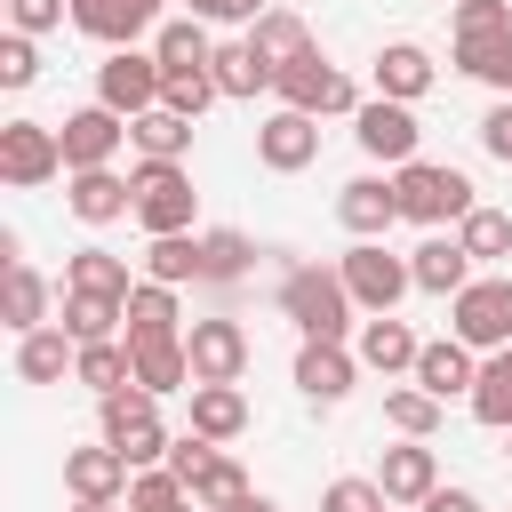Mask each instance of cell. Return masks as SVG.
Returning a JSON list of instances; mask_svg holds the SVG:
<instances>
[{"instance_id": "cell-13", "label": "cell", "mask_w": 512, "mask_h": 512, "mask_svg": "<svg viewBox=\"0 0 512 512\" xmlns=\"http://www.w3.org/2000/svg\"><path fill=\"white\" fill-rule=\"evenodd\" d=\"M336 224H344L352 240H384V232L400 224V184H384V176H352V184L336 192Z\"/></svg>"}, {"instance_id": "cell-9", "label": "cell", "mask_w": 512, "mask_h": 512, "mask_svg": "<svg viewBox=\"0 0 512 512\" xmlns=\"http://www.w3.org/2000/svg\"><path fill=\"white\" fill-rule=\"evenodd\" d=\"M56 168H64V136H56L48 120H8V128H0V176H8L16 192L48 184Z\"/></svg>"}, {"instance_id": "cell-49", "label": "cell", "mask_w": 512, "mask_h": 512, "mask_svg": "<svg viewBox=\"0 0 512 512\" xmlns=\"http://www.w3.org/2000/svg\"><path fill=\"white\" fill-rule=\"evenodd\" d=\"M208 456H216V440H200V432H184V440H176V448H168V472H176V480H184V488H192V472H200V464H208Z\"/></svg>"}, {"instance_id": "cell-35", "label": "cell", "mask_w": 512, "mask_h": 512, "mask_svg": "<svg viewBox=\"0 0 512 512\" xmlns=\"http://www.w3.org/2000/svg\"><path fill=\"white\" fill-rule=\"evenodd\" d=\"M136 352V384L160 400V392H176V384H192V352H184V336L176 344H128Z\"/></svg>"}, {"instance_id": "cell-27", "label": "cell", "mask_w": 512, "mask_h": 512, "mask_svg": "<svg viewBox=\"0 0 512 512\" xmlns=\"http://www.w3.org/2000/svg\"><path fill=\"white\" fill-rule=\"evenodd\" d=\"M72 376H80L96 400H112V392H128V384H136V352H128V344H112V336H104V344H80Z\"/></svg>"}, {"instance_id": "cell-28", "label": "cell", "mask_w": 512, "mask_h": 512, "mask_svg": "<svg viewBox=\"0 0 512 512\" xmlns=\"http://www.w3.org/2000/svg\"><path fill=\"white\" fill-rule=\"evenodd\" d=\"M352 368H360V360H352L344 344H304V352H296V384H304L312 400H344V392H352Z\"/></svg>"}, {"instance_id": "cell-48", "label": "cell", "mask_w": 512, "mask_h": 512, "mask_svg": "<svg viewBox=\"0 0 512 512\" xmlns=\"http://www.w3.org/2000/svg\"><path fill=\"white\" fill-rule=\"evenodd\" d=\"M72 16V0H8V24L16 32H48V24H64Z\"/></svg>"}, {"instance_id": "cell-32", "label": "cell", "mask_w": 512, "mask_h": 512, "mask_svg": "<svg viewBox=\"0 0 512 512\" xmlns=\"http://www.w3.org/2000/svg\"><path fill=\"white\" fill-rule=\"evenodd\" d=\"M120 320H128L120 296H80V288H64V336H72V344H104Z\"/></svg>"}, {"instance_id": "cell-11", "label": "cell", "mask_w": 512, "mask_h": 512, "mask_svg": "<svg viewBox=\"0 0 512 512\" xmlns=\"http://www.w3.org/2000/svg\"><path fill=\"white\" fill-rule=\"evenodd\" d=\"M352 136H360V152H368V160H392V168H408V160H416V112H408V104H392V96L360 104V112H352Z\"/></svg>"}, {"instance_id": "cell-26", "label": "cell", "mask_w": 512, "mask_h": 512, "mask_svg": "<svg viewBox=\"0 0 512 512\" xmlns=\"http://www.w3.org/2000/svg\"><path fill=\"white\" fill-rule=\"evenodd\" d=\"M40 312H48V280H40L32 264H8V272H0V320H8L16 336H32V328H48Z\"/></svg>"}, {"instance_id": "cell-40", "label": "cell", "mask_w": 512, "mask_h": 512, "mask_svg": "<svg viewBox=\"0 0 512 512\" xmlns=\"http://www.w3.org/2000/svg\"><path fill=\"white\" fill-rule=\"evenodd\" d=\"M128 512H200V504H192V488H184L168 464H152V472L128 480Z\"/></svg>"}, {"instance_id": "cell-29", "label": "cell", "mask_w": 512, "mask_h": 512, "mask_svg": "<svg viewBox=\"0 0 512 512\" xmlns=\"http://www.w3.org/2000/svg\"><path fill=\"white\" fill-rule=\"evenodd\" d=\"M248 40H256V56H264L272 72H288L296 56H312V32H304V16H288V8H264Z\"/></svg>"}, {"instance_id": "cell-42", "label": "cell", "mask_w": 512, "mask_h": 512, "mask_svg": "<svg viewBox=\"0 0 512 512\" xmlns=\"http://www.w3.org/2000/svg\"><path fill=\"white\" fill-rule=\"evenodd\" d=\"M256 264L248 232H200V280H240Z\"/></svg>"}, {"instance_id": "cell-54", "label": "cell", "mask_w": 512, "mask_h": 512, "mask_svg": "<svg viewBox=\"0 0 512 512\" xmlns=\"http://www.w3.org/2000/svg\"><path fill=\"white\" fill-rule=\"evenodd\" d=\"M80 512H112V504H80Z\"/></svg>"}, {"instance_id": "cell-14", "label": "cell", "mask_w": 512, "mask_h": 512, "mask_svg": "<svg viewBox=\"0 0 512 512\" xmlns=\"http://www.w3.org/2000/svg\"><path fill=\"white\" fill-rule=\"evenodd\" d=\"M128 480H136V464H128L112 440H96V448H72V456H64V488H72L80 504H112Z\"/></svg>"}, {"instance_id": "cell-21", "label": "cell", "mask_w": 512, "mask_h": 512, "mask_svg": "<svg viewBox=\"0 0 512 512\" xmlns=\"http://www.w3.org/2000/svg\"><path fill=\"white\" fill-rule=\"evenodd\" d=\"M416 352H424V344H416V328H408V320H392V312H376V320L360 328V360H368L376 376H400V368L416 376Z\"/></svg>"}, {"instance_id": "cell-37", "label": "cell", "mask_w": 512, "mask_h": 512, "mask_svg": "<svg viewBox=\"0 0 512 512\" xmlns=\"http://www.w3.org/2000/svg\"><path fill=\"white\" fill-rule=\"evenodd\" d=\"M384 424H392L400 440H432V432H440V400H432L424 384H400V392H384Z\"/></svg>"}, {"instance_id": "cell-1", "label": "cell", "mask_w": 512, "mask_h": 512, "mask_svg": "<svg viewBox=\"0 0 512 512\" xmlns=\"http://www.w3.org/2000/svg\"><path fill=\"white\" fill-rule=\"evenodd\" d=\"M280 312L304 328V344H344V328H352V288H344V272H328V264H288V272H280Z\"/></svg>"}, {"instance_id": "cell-6", "label": "cell", "mask_w": 512, "mask_h": 512, "mask_svg": "<svg viewBox=\"0 0 512 512\" xmlns=\"http://www.w3.org/2000/svg\"><path fill=\"white\" fill-rule=\"evenodd\" d=\"M448 320H456V344L504 352V344H512V280H504V272L472 280L464 296H448Z\"/></svg>"}, {"instance_id": "cell-31", "label": "cell", "mask_w": 512, "mask_h": 512, "mask_svg": "<svg viewBox=\"0 0 512 512\" xmlns=\"http://www.w3.org/2000/svg\"><path fill=\"white\" fill-rule=\"evenodd\" d=\"M152 56H160V72H168V80H176V72H208V64H216V48H208L200 16H184V24H160Z\"/></svg>"}, {"instance_id": "cell-4", "label": "cell", "mask_w": 512, "mask_h": 512, "mask_svg": "<svg viewBox=\"0 0 512 512\" xmlns=\"http://www.w3.org/2000/svg\"><path fill=\"white\" fill-rule=\"evenodd\" d=\"M104 440H112L136 472H152V464L176 448V440L160 432V408H152V392H144V384H128V392H112V400H104Z\"/></svg>"}, {"instance_id": "cell-55", "label": "cell", "mask_w": 512, "mask_h": 512, "mask_svg": "<svg viewBox=\"0 0 512 512\" xmlns=\"http://www.w3.org/2000/svg\"><path fill=\"white\" fill-rule=\"evenodd\" d=\"M144 8H152V16H160V0H144Z\"/></svg>"}, {"instance_id": "cell-51", "label": "cell", "mask_w": 512, "mask_h": 512, "mask_svg": "<svg viewBox=\"0 0 512 512\" xmlns=\"http://www.w3.org/2000/svg\"><path fill=\"white\" fill-rule=\"evenodd\" d=\"M480 144H488L496 160H512V96H504V104H496V112L480 120Z\"/></svg>"}, {"instance_id": "cell-47", "label": "cell", "mask_w": 512, "mask_h": 512, "mask_svg": "<svg viewBox=\"0 0 512 512\" xmlns=\"http://www.w3.org/2000/svg\"><path fill=\"white\" fill-rule=\"evenodd\" d=\"M320 512H384V488L376 480H328Z\"/></svg>"}, {"instance_id": "cell-5", "label": "cell", "mask_w": 512, "mask_h": 512, "mask_svg": "<svg viewBox=\"0 0 512 512\" xmlns=\"http://www.w3.org/2000/svg\"><path fill=\"white\" fill-rule=\"evenodd\" d=\"M336 272H344V288H352V304H360V312H392V304L416 288L408 256H392L384 240H352V256H344Z\"/></svg>"}, {"instance_id": "cell-34", "label": "cell", "mask_w": 512, "mask_h": 512, "mask_svg": "<svg viewBox=\"0 0 512 512\" xmlns=\"http://www.w3.org/2000/svg\"><path fill=\"white\" fill-rule=\"evenodd\" d=\"M128 136H136L144 160H184V152H192V120H176L168 104H152L144 120H128Z\"/></svg>"}, {"instance_id": "cell-52", "label": "cell", "mask_w": 512, "mask_h": 512, "mask_svg": "<svg viewBox=\"0 0 512 512\" xmlns=\"http://www.w3.org/2000/svg\"><path fill=\"white\" fill-rule=\"evenodd\" d=\"M424 512H480V496H472V488H432Z\"/></svg>"}, {"instance_id": "cell-17", "label": "cell", "mask_w": 512, "mask_h": 512, "mask_svg": "<svg viewBox=\"0 0 512 512\" xmlns=\"http://www.w3.org/2000/svg\"><path fill=\"white\" fill-rule=\"evenodd\" d=\"M376 488H384V504H424V496L440 488V464H432V448H424V440H400V448H384V464H376Z\"/></svg>"}, {"instance_id": "cell-50", "label": "cell", "mask_w": 512, "mask_h": 512, "mask_svg": "<svg viewBox=\"0 0 512 512\" xmlns=\"http://www.w3.org/2000/svg\"><path fill=\"white\" fill-rule=\"evenodd\" d=\"M192 16H200V24H256L264 0H192Z\"/></svg>"}, {"instance_id": "cell-45", "label": "cell", "mask_w": 512, "mask_h": 512, "mask_svg": "<svg viewBox=\"0 0 512 512\" xmlns=\"http://www.w3.org/2000/svg\"><path fill=\"white\" fill-rule=\"evenodd\" d=\"M456 64H464L472 80H488V88H504V96H512V40H480V48H456Z\"/></svg>"}, {"instance_id": "cell-20", "label": "cell", "mask_w": 512, "mask_h": 512, "mask_svg": "<svg viewBox=\"0 0 512 512\" xmlns=\"http://www.w3.org/2000/svg\"><path fill=\"white\" fill-rule=\"evenodd\" d=\"M408 272H416L424 296H464V288H472V256H464V240H424V248L408 256Z\"/></svg>"}, {"instance_id": "cell-7", "label": "cell", "mask_w": 512, "mask_h": 512, "mask_svg": "<svg viewBox=\"0 0 512 512\" xmlns=\"http://www.w3.org/2000/svg\"><path fill=\"white\" fill-rule=\"evenodd\" d=\"M160 88H168V72H160V56H136V48H112V56L96 64V104H112L120 120H144V112L160 104Z\"/></svg>"}, {"instance_id": "cell-19", "label": "cell", "mask_w": 512, "mask_h": 512, "mask_svg": "<svg viewBox=\"0 0 512 512\" xmlns=\"http://www.w3.org/2000/svg\"><path fill=\"white\" fill-rule=\"evenodd\" d=\"M72 24L88 40H104V48H136V32L152 24V8L144 0H72Z\"/></svg>"}, {"instance_id": "cell-10", "label": "cell", "mask_w": 512, "mask_h": 512, "mask_svg": "<svg viewBox=\"0 0 512 512\" xmlns=\"http://www.w3.org/2000/svg\"><path fill=\"white\" fill-rule=\"evenodd\" d=\"M184 352H192V384H240V368H248V328H240V320H192Z\"/></svg>"}, {"instance_id": "cell-18", "label": "cell", "mask_w": 512, "mask_h": 512, "mask_svg": "<svg viewBox=\"0 0 512 512\" xmlns=\"http://www.w3.org/2000/svg\"><path fill=\"white\" fill-rule=\"evenodd\" d=\"M416 384H424L440 408H448L456 392H472V384H480V368H472V344H456V336L424 344V352H416Z\"/></svg>"}, {"instance_id": "cell-23", "label": "cell", "mask_w": 512, "mask_h": 512, "mask_svg": "<svg viewBox=\"0 0 512 512\" xmlns=\"http://www.w3.org/2000/svg\"><path fill=\"white\" fill-rule=\"evenodd\" d=\"M128 344H176V288L160 280L128 288Z\"/></svg>"}, {"instance_id": "cell-15", "label": "cell", "mask_w": 512, "mask_h": 512, "mask_svg": "<svg viewBox=\"0 0 512 512\" xmlns=\"http://www.w3.org/2000/svg\"><path fill=\"white\" fill-rule=\"evenodd\" d=\"M312 152H320V128H312V112H272L264 128H256V160L264 168H280V176H296V168H312Z\"/></svg>"}, {"instance_id": "cell-16", "label": "cell", "mask_w": 512, "mask_h": 512, "mask_svg": "<svg viewBox=\"0 0 512 512\" xmlns=\"http://www.w3.org/2000/svg\"><path fill=\"white\" fill-rule=\"evenodd\" d=\"M64 208H72L80 224H112V216H136V184L112 176V168H80V176L64 184Z\"/></svg>"}, {"instance_id": "cell-44", "label": "cell", "mask_w": 512, "mask_h": 512, "mask_svg": "<svg viewBox=\"0 0 512 512\" xmlns=\"http://www.w3.org/2000/svg\"><path fill=\"white\" fill-rule=\"evenodd\" d=\"M160 104H168L176 120H200V112L216 104V72H176V80L160 88Z\"/></svg>"}, {"instance_id": "cell-36", "label": "cell", "mask_w": 512, "mask_h": 512, "mask_svg": "<svg viewBox=\"0 0 512 512\" xmlns=\"http://www.w3.org/2000/svg\"><path fill=\"white\" fill-rule=\"evenodd\" d=\"M472 416H480L488 432H512V344L480 368V384H472Z\"/></svg>"}, {"instance_id": "cell-38", "label": "cell", "mask_w": 512, "mask_h": 512, "mask_svg": "<svg viewBox=\"0 0 512 512\" xmlns=\"http://www.w3.org/2000/svg\"><path fill=\"white\" fill-rule=\"evenodd\" d=\"M192 504H200V512H232V504H248V472H240L232 456H208V464L192 472Z\"/></svg>"}, {"instance_id": "cell-30", "label": "cell", "mask_w": 512, "mask_h": 512, "mask_svg": "<svg viewBox=\"0 0 512 512\" xmlns=\"http://www.w3.org/2000/svg\"><path fill=\"white\" fill-rule=\"evenodd\" d=\"M64 288H80V296H120L128 304V256H112V248H80L72 264H64Z\"/></svg>"}, {"instance_id": "cell-22", "label": "cell", "mask_w": 512, "mask_h": 512, "mask_svg": "<svg viewBox=\"0 0 512 512\" xmlns=\"http://www.w3.org/2000/svg\"><path fill=\"white\" fill-rule=\"evenodd\" d=\"M432 88V56L416 48V40H392L384 56H376V96H392V104H416Z\"/></svg>"}, {"instance_id": "cell-12", "label": "cell", "mask_w": 512, "mask_h": 512, "mask_svg": "<svg viewBox=\"0 0 512 512\" xmlns=\"http://www.w3.org/2000/svg\"><path fill=\"white\" fill-rule=\"evenodd\" d=\"M64 168L80 176V168H112V152H120V136H128V120L112 112V104H88V112H72L64 128Z\"/></svg>"}, {"instance_id": "cell-39", "label": "cell", "mask_w": 512, "mask_h": 512, "mask_svg": "<svg viewBox=\"0 0 512 512\" xmlns=\"http://www.w3.org/2000/svg\"><path fill=\"white\" fill-rule=\"evenodd\" d=\"M456 240H464L472 264H504V256H512V216H504V208H472V216L456 224Z\"/></svg>"}, {"instance_id": "cell-24", "label": "cell", "mask_w": 512, "mask_h": 512, "mask_svg": "<svg viewBox=\"0 0 512 512\" xmlns=\"http://www.w3.org/2000/svg\"><path fill=\"white\" fill-rule=\"evenodd\" d=\"M192 432H200V440H240V432H248L240 384H192Z\"/></svg>"}, {"instance_id": "cell-3", "label": "cell", "mask_w": 512, "mask_h": 512, "mask_svg": "<svg viewBox=\"0 0 512 512\" xmlns=\"http://www.w3.org/2000/svg\"><path fill=\"white\" fill-rule=\"evenodd\" d=\"M392 184H400V216H408V224H464V216L480 208L472 184H464L456 168H432V160H408Z\"/></svg>"}, {"instance_id": "cell-25", "label": "cell", "mask_w": 512, "mask_h": 512, "mask_svg": "<svg viewBox=\"0 0 512 512\" xmlns=\"http://www.w3.org/2000/svg\"><path fill=\"white\" fill-rule=\"evenodd\" d=\"M208 72H216V96H264V88L280 80V72H272V64L256 56V40H224Z\"/></svg>"}, {"instance_id": "cell-46", "label": "cell", "mask_w": 512, "mask_h": 512, "mask_svg": "<svg viewBox=\"0 0 512 512\" xmlns=\"http://www.w3.org/2000/svg\"><path fill=\"white\" fill-rule=\"evenodd\" d=\"M40 80V48H32V32H8L0 40V88H32Z\"/></svg>"}, {"instance_id": "cell-53", "label": "cell", "mask_w": 512, "mask_h": 512, "mask_svg": "<svg viewBox=\"0 0 512 512\" xmlns=\"http://www.w3.org/2000/svg\"><path fill=\"white\" fill-rule=\"evenodd\" d=\"M232 512H280V504H264V496H248V504H232Z\"/></svg>"}, {"instance_id": "cell-41", "label": "cell", "mask_w": 512, "mask_h": 512, "mask_svg": "<svg viewBox=\"0 0 512 512\" xmlns=\"http://www.w3.org/2000/svg\"><path fill=\"white\" fill-rule=\"evenodd\" d=\"M512 40V0H456V48Z\"/></svg>"}, {"instance_id": "cell-43", "label": "cell", "mask_w": 512, "mask_h": 512, "mask_svg": "<svg viewBox=\"0 0 512 512\" xmlns=\"http://www.w3.org/2000/svg\"><path fill=\"white\" fill-rule=\"evenodd\" d=\"M144 272H152L160 288H176V280H200V240H192V232H176V240H152V248H144Z\"/></svg>"}, {"instance_id": "cell-2", "label": "cell", "mask_w": 512, "mask_h": 512, "mask_svg": "<svg viewBox=\"0 0 512 512\" xmlns=\"http://www.w3.org/2000/svg\"><path fill=\"white\" fill-rule=\"evenodd\" d=\"M136 224L152 232V240H176V232H192V176H184V160H144L136 176Z\"/></svg>"}, {"instance_id": "cell-33", "label": "cell", "mask_w": 512, "mask_h": 512, "mask_svg": "<svg viewBox=\"0 0 512 512\" xmlns=\"http://www.w3.org/2000/svg\"><path fill=\"white\" fill-rule=\"evenodd\" d=\"M64 360H80V344H72L64 328H32V336L16 344V376H24V384H56Z\"/></svg>"}, {"instance_id": "cell-8", "label": "cell", "mask_w": 512, "mask_h": 512, "mask_svg": "<svg viewBox=\"0 0 512 512\" xmlns=\"http://www.w3.org/2000/svg\"><path fill=\"white\" fill-rule=\"evenodd\" d=\"M272 88H280V104H288V112H360V88H352L320 48H312V56H296Z\"/></svg>"}]
</instances>
